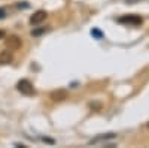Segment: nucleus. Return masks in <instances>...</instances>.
Segmentation results:
<instances>
[{"instance_id": "1", "label": "nucleus", "mask_w": 149, "mask_h": 148, "mask_svg": "<svg viewBox=\"0 0 149 148\" xmlns=\"http://www.w3.org/2000/svg\"><path fill=\"white\" fill-rule=\"evenodd\" d=\"M17 88L21 94L24 96H34L36 94V90L33 87V84L29 81V79H21L18 84H17Z\"/></svg>"}, {"instance_id": "2", "label": "nucleus", "mask_w": 149, "mask_h": 148, "mask_svg": "<svg viewBox=\"0 0 149 148\" xmlns=\"http://www.w3.org/2000/svg\"><path fill=\"white\" fill-rule=\"evenodd\" d=\"M122 24H131V26H140L142 24V17L140 15H124L118 20Z\"/></svg>"}, {"instance_id": "3", "label": "nucleus", "mask_w": 149, "mask_h": 148, "mask_svg": "<svg viewBox=\"0 0 149 148\" xmlns=\"http://www.w3.org/2000/svg\"><path fill=\"white\" fill-rule=\"evenodd\" d=\"M5 43H6V46L10 49V51H17V49H19L21 48V39L18 38V36H9V38L5 41Z\"/></svg>"}, {"instance_id": "4", "label": "nucleus", "mask_w": 149, "mask_h": 148, "mask_svg": "<svg viewBox=\"0 0 149 148\" xmlns=\"http://www.w3.org/2000/svg\"><path fill=\"white\" fill-rule=\"evenodd\" d=\"M46 17H48V14H46L45 11H36L34 14L30 17V24H33V26H37V24L43 22V21L46 20Z\"/></svg>"}, {"instance_id": "5", "label": "nucleus", "mask_w": 149, "mask_h": 148, "mask_svg": "<svg viewBox=\"0 0 149 148\" xmlns=\"http://www.w3.org/2000/svg\"><path fill=\"white\" fill-rule=\"evenodd\" d=\"M12 60H14V54H12V51L8 48V49H3L2 53H0V65H9L12 63Z\"/></svg>"}, {"instance_id": "6", "label": "nucleus", "mask_w": 149, "mask_h": 148, "mask_svg": "<svg viewBox=\"0 0 149 148\" xmlns=\"http://www.w3.org/2000/svg\"><path fill=\"white\" fill-rule=\"evenodd\" d=\"M51 99L54 102H63L67 99V91L66 90H55L51 93Z\"/></svg>"}, {"instance_id": "7", "label": "nucleus", "mask_w": 149, "mask_h": 148, "mask_svg": "<svg viewBox=\"0 0 149 148\" xmlns=\"http://www.w3.org/2000/svg\"><path fill=\"white\" fill-rule=\"evenodd\" d=\"M91 34H94L97 39H102V38H103V33H102L100 30H97V29H94V30L91 32Z\"/></svg>"}, {"instance_id": "8", "label": "nucleus", "mask_w": 149, "mask_h": 148, "mask_svg": "<svg viewBox=\"0 0 149 148\" xmlns=\"http://www.w3.org/2000/svg\"><path fill=\"white\" fill-rule=\"evenodd\" d=\"M5 36H6V33H5L3 30H0V39H3V38H5Z\"/></svg>"}, {"instance_id": "9", "label": "nucleus", "mask_w": 149, "mask_h": 148, "mask_svg": "<svg viewBox=\"0 0 149 148\" xmlns=\"http://www.w3.org/2000/svg\"><path fill=\"white\" fill-rule=\"evenodd\" d=\"M0 18H5V11L0 9Z\"/></svg>"}, {"instance_id": "10", "label": "nucleus", "mask_w": 149, "mask_h": 148, "mask_svg": "<svg viewBox=\"0 0 149 148\" xmlns=\"http://www.w3.org/2000/svg\"><path fill=\"white\" fill-rule=\"evenodd\" d=\"M148 129H149V123H148Z\"/></svg>"}]
</instances>
